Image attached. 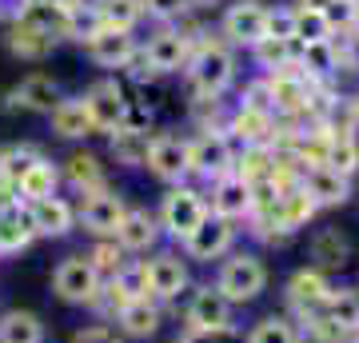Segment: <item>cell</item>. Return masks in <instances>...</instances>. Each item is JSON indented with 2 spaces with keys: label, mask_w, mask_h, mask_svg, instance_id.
<instances>
[{
  "label": "cell",
  "mask_w": 359,
  "mask_h": 343,
  "mask_svg": "<svg viewBox=\"0 0 359 343\" xmlns=\"http://www.w3.org/2000/svg\"><path fill=\"white\" fill-rule=\"evenodd\" d=\"M172 343H244V331H240V323H231V328H184Z\"/></svg>",
  "instance_id": "obj_44"
},
{
  "label": "cell",
  "mask_w": 359,
  "mask_h": 343,
  "mask_svg": "<svg viewBox=\"0 0 359 343\" xmlns=\"http://www.w3.org/2000/svg\"><path fill=\"white\" fill-rule=\"evenodd\" d=\"M96 32H104V20H100V13H96V0H76V4L68 8V40L88 44Z\"/></svg>",
  "instance_id": "obj_40"
},
{
  "label": "cell",
  "mask_w": 359,
  "mask_h": 343,
  "mask_svg": "<svg viewBox=\"0 0 359 343\" xmlns=\"http://www.w3.org/2000/svg\"><path fill=\"white\" fill-rule=\"evenodd\" d=\"M208 196V212L219 220H231V224H248V216H252V208H256V196H252V184L248 180H240L236 172L224 180H216V184H208L204 188Z\"/></svg>",
  "instance_id": "obj_15"
},
{
  "label": "cell",
  "mask_w": 359,
  "mask_h": 343,
  "mask_svg": "<svg viewBox=\"0 0 359 343\" xmlns=\"http://www.w3.org/2000/svg\"><path fill=\"white\" fill-rule=\"evenodd\" d=\"M128 208L132 203L116 188L96 191V196H84V200L76 203V224L88 231L92 240H116V231H120V224L128 216Z\"/></svg>",
  "instance_id": "obj_9"
},
{
  "label": "cell",
  "mask_w": 359,
  "mask_h": 343,
  "mask_svg": "<svg viewBox=\"0 0 359 343\" xmlns=\"http://www.w3.org/2000/svg\"><path fill=\"white\" fill-rule=\"evenodd\" d=\"M160 240H164V231H160L156 212H148V208H128V216H124V224L116 231V243L128 255H148L160 248Z\"/></svg>",
  "instance_id": "obj_21"
},
{
  "label": "cell",
  "mask_w": 359,
  "mask_h": 343,
  "mask_svg": "<svg viewBox=\"0 0 359 343\" xmlns=\"http://www.w3.org/2000/svg\"><path fill=\"white\" fill-rule=\"evenodd\" d=\"M128 104L132 100H128V92H124V84L112 80V76L96 80V84L84 88V108H88V116H92V128H96V132H108V136L124 124Z\"/></svg>",
  "instance_id": "obj_14"
},
{
  "label": "cell",
  "mask_w": 359,
  "mask_h": 343,
  "mask_svg": "<svg viewBox=\"0 0 359 343\" xmlns=\"http://www.w3.org/2000/svg\"><path fill=\"white\" fill-rule=\"evenodd\" d=\"M276 168V152L271 144H256V148H236V176L248 180V184H259V180L271 176Z\"/></svg>",
  "instance_id": "obj_37"
},
{
  "label": "cell",
  "mask_w": 359,
  "mask_h": 343,
  "mask_svg": "<svg viewBox=\"0 0 359 343\" xmlns=\"http://www.w3.org/2000/svg\"><path fill=\"white\" fill-rule=\"evenodd\" d=\"M236 104H248V108H268V112H271V88H268V76L248 80L244 88H240V100H236Z\"/></svg>",
  "instance_id": "obj_48"
},
{
  "label": "cell",
  "mask_w": 359,
  "mask_h": 343,
  "mask_svg": "<svg viewBox=\"0 0 359 343\" xmlns=\"http://www.w3.org/2000/svg\"><path fill=\"white\" fill-rule=\"evenodd\" d=\"M188 156H192V180H200L204 188L236 172V144L224 128H208V132L188 136Z\"/></svg>",
  "instance_id": "obj_6"
},
{
  "label": "cell",
  "mask_w": 359,
  "mask_h": 343,
  "mask_svg": "<svg viewBox=\"0 0 359 343\" xmlns=\"http://www.w3.org/2000/svg\"><path fill=\"white\" fill-rule=\"evenodd\" d=\"M48 124L60 140H84L96 132L88 108H84V96H60V104L48 112Z\"/></svg>",
  "instance_id": "obj_26"
},
{
  "label": "cell",
  "mask_w": 359,
  "mask_h": 343,
  "mask_svg": "<svg viewBox=\"0 0 359 343\" xmlns=\"http://www.w3.org/2000/svg\"><path fill=\"white\" fill-rule=\"evenodd\" d=\"M276 112H268V108H248V104H236L228 112V132L231 144L236 148H256V144H271V136H276Z\"/></svg>",
  "instance_id": "obj_18"
},
{
  "label": "cell",
  "mask_w": 359,
  "mask_h": 343,
  "mask_svg": "<svg viewBox=\"0 0 359 343\" xmlns=\"http://www.w3.org/2000/svg\"><path fill=\"white\" fill-rule=\"evenodd\" d=\"M40 160H44V152H40L36 144H13V148H4L0 180H4V184H13V188H20V180H25Z\"/></svg>",
  "instance_id": "obj_38"
},
{
  "label": "cell",
  "mask_w": 359,
  "mask_h": 343,
  "mask_svg": "<svg viewBox=\"0 0 359 343\" xmlns=\"http://www.w3.org/2000/svg\"><path fill=\"white\" fill-rule=\"evenodd\" d=\"M0 343H44V319L36 311L13 307L0 316Z\"/></svg>",
  "instance_id": "obj_34"
},
{
  "label": "cell",
  "mask_w": 359,
  "mask_h": 343,
  "mask_svg": "<svg viewBox=\"0 0 359 343\" xmlns=\"http://www.w3.org/2000/svg\"><path fill=\"white\" fill-rule=\"evenodd\" d=\"M112 323L124 331L128 343H148L152 335H160V328H164V304H156V300H132Z\"/></svg>",
  "instance_id": "obj_24"
},
{
  "label": "cell",
  "mask_w": 359,
  "mask_h": 343,
  "mask_svg": "<svg viewBox=\"0 0 359 343\" xmlns=\"http://www.w3.org/2000/svg\"><path fill=\"white\" fill-rule=\"evenodd\" d=\"M36 240V231H32V220H28V208H4L0 212V255H16L25 252L28 243Z\"/></svg>",
  "instance_id": "obj_31"
},
{
  "label": "cell",
  "mask_w": 359,
  "mask_h": 343,
  "mask_svg": "<svg viewBox=\"0 0 359 343\" xmlns=\"http://www.w3.org/2000/svg\"><path fill=\"white\" fill-rule=\"evenodd\" d=\"M323 164L339 172V176L355 180L359 176V136L351 128H335L332 124V136H327V152H323Z\"/></svg>",
  "instance_id": "obj_28"
},
{
  "label": "cell",
  "mask_w": 359,
  "mask_h": 343,
  "mask_svg": "<svg viewBox=\"0 0 359 343\" xmlns=\"http://www.w3.org/2000/svg\"><path fill=\"white\" fill-rule=\"evenodd\" d=\"M144 16H152L160 25H172V20H184V16L196 8V0H140Z\"/></svg>",
  "instance_id": "obj_46"
},
{
  "label": "cell",
  "mask_w": 359,
  "mask_h": 343,
  "mask_svg": "<svg viewBox=\"0 0 359 343\" xmlns=\"http://www.w3.org/2000/svg\"><path fill=\"white\" fill-rule=\"evenodd\" d=\"M68 343H128V339H124V331L116 328L112 319H92V323L72 331Z\"/></svg>",
  "instance_id": "obj_45"
},
{
  "label": "cell",
  "mask_w": 359,
  "mask_h": 343,
  "mask_svg": "<svg viewBox=\"0 0 359 343\" xmlns=\"http://www.w3.org/2000/svg\"><path fill=\"white\" fill-rule=\"evenodd\" d=\"M212 283L228 295L231 307H248L268 292L271 271H268V264H264V255H259L256 248H236L231 255H224L216 264V280Z\"/></svg>",
  "instance_id": "obj_1"
},
{
  "label": "cell",
  "mask_w": 359,
  "mask_h": 343,
  "mask_svg": "<svg viewBox=\"0 0 359 343\" xmlns=\"http://www.w3.org/2000/svg\"><path fill=\"white\" fill-rule=\"evenodd\" d=\"M268 36L295 40V8H268Z\"/></svg>",
  "instance_id": "obj_47"
},
{
  "label": "cell",
  "mask_w": 359,
  "mask_h": 343,
  "mask_svg": "<svg viewBox=\"0 0 359 343\" xmlns=\"http://www.w3.org/2000/svg\"><path fill=\"white\" fill-rule=\"evenodd\" d=\"M335 0H295V8H316V13H327Z\"/></svg>",
  "instance_id": "obj_50"
},
{
  "label": "cell",
  "mask_w": 359,
  "mask_h": 343,
  "mask_svg": "<svg viewBox=\"0 0 359 343\" xmlns=\"http://www.w3.org/2000/svg\"><path fill=\"white\" fill-rule=\"evenodd\" d=\"M196 96H224L236 84V52L228 40H196L192 60L184 68Z\"/></svg>",
  "instance_id": "obj_2"
},
{
  "label": "cell",
  "mask_w": 359,
  "mask_h": 343,
  "mask_svg": "<svg viewBox=\"0 0 359 343\" xmlns=\"http://www.w3.org/2000/svg\"><path fill=\"white\" fill-rule=\"evenodd\" d=\"M335 28L327 20V13H316V8H295V40L299 44H323L332 40Z\"/></svg>",
  "instance_id": "obj_42"
},
{
  "label": "cell",
  "mask_w": 359,
  "mask_h": 343,
  "mask_svg": "<svg viewBox=\"0 0 359 343\" xmlns=\"http://www.w3.org/2000/svg\"><path fill=\"white\" fill-rule=\"evenodd\" d=\"M344 64H339V48H335L332 40H323V44H299V72L311 80V84H323V80H332Z\"/></svg>",
  "instance_id": "obj_30"
},
{
  "label": "cell",
  "mask_w": 359,
  "mask_h": 343,
  "mask_svg": "<svg viewBox=\"0 0 359 343\" xmlns=\"http://www.w3.org/2000/svg\"><path fill=\"white\" fill-rule=\"evenodd\" d=\"M192 267H188V255L180 248H156L148 255V295L156 304L176 307L184 304V295L192 292Z\"/></svg>",
  "instance_id": "obj_5"
},
{
  "label": "cell",
  "mask_w": 359,
  "mask_h": 343,
  "mask_svg": "<svg viewBox=\"0 0 359 343\" xmlns=\"http://www.w3.org/2000/svg\"><path fill=\"white\" fill-rule=\"evenodd\" d=\"M219 32L231 48H256L259 40L268 36V8L259 0H231L224 8Z\"/></svg>",
  "instance_id": "obj_11"
},
{
  "label": "cell",
  "mask_w": 359,
  "mask_h": 343,
  "mask_svg": "<svg viewBox=\"0 0 359 343\" xmlns=\"http://www.w3.org/2000/svg\"><path fill=\"white\" fill-rule=\"evenodd\" d=\"M192 48H196V40L188 36L184 28H172V25H164L160 32H152V36L140 44V52L148 56V64H152L160 76L184 72L188 60H192Z\"/></svg>",
  "instance_id": "obj_13"
},
{
  "label": "cell",
  "mask_w": 359,
  "mask_h": 343,
  "mask_svg": "<svg viewBox=\"0 0 359 343\" xmlns=\"http://www.w3.org/2000/svg\"><path fill=\"white\" fill-rule=\"evenodd\" d=\"M256 212H271V220L280 224V231L292 240V236H299V231L311 228V220L320 216V208H316V200H311L308 191L299 188H287L276 196V203H268V208H256Z\"/></svg>",
  "instance_id": "obj_17"
},
{
  "label": "cell",
  "mask_w": 359,
  "mask_h": 343,
  "mask_svg": "<svg viewBox=\"0 0 359 343\" xmlns=\"http://www.w3.org/2000/svg\"><path fill=\"white\" fill-rule=\"evenodd\" d=\"M156 220H160V231H164L168 240L184 243L208 220L204 188H196V184H176V188H168L160 208H156Z\"/></svg>",
  "instance_id": "obj_4"
},
{
  "label": "cell",
  "mask_w": 359,
  "mask_h": 343,
  "mask_svg": "<svg viewBox=\"0 0 359 343\" xmlns=\"http://www.w3.org/2000/svg\"><path fill=\"white\" fill-rule=\"evenodd\" d=\"M84 48H88V56L100 64V68H128L132 56L140 52V40H136V32H116V28H104V32H96Z\"/></svg>",
  "instance_id": "obj_25"
},
{
  "label": "cell",
  "mask_w": 359,
  "mask_h": 343,
  "mask_svg": "<svg viewBox=\"0 0 359 343\" xmlns=\"http://www.w3.org/2000/svg\"><path fill=\"white\" fill-rule=\"evenodd\" d=\"M244 343H304V339H299V328L287 311H271V316H259L244 331Z\"/></svg>",
  "instance_id": "obj_33"
},
{
  "label": "cell",
  "mask_w": 359,
  "mask_h": 343,
  "mask_svg": "<svg viewBox=\"0 0 359 343\" xmlns=\"http://www.w3.org/2000/svg\"><path fill=\"white\" fill-rule=\"evenodd\" d=\"M299 188H304L311 200H316V208H320V212H327V208H344V203L351 200V180L339 176V172H332L327 164L304 168Z\"/></svg>",
  "instance_id": "obj_19"
},
{
  "label": "cell",
  "mask_w": 359,
  "mask_h": 343,
  "mask_svg": "<svg viewBox=\"0 0 359 343\" xmlns=\"http://www.w3.org/2000/svg\"><path fill=\"white\" fill-rule=\"evenodd\" d=\"M108 152L120 168H148V152H152V132H128L116 128L108 136Z\"/></svg>",
  "instance_id": "obj_29"
},
{
  "label": "cell",
  "mask_w": 359,
  "mask_h": 343,
  "mask_svg": "<svg viewBox=\"0 0 359 343\" xmlns=\"http://www.w3.org/2000/svg\"><path fill=\"white\" fill-rule=\"evenodd\" d=\"M148 172H152L160 184H168V188H176V184H188V180H192L188 136H176V132H160V136H152Z\"/></svg>",
  "instance_id": "obj_10"
},
{
  "label": "cell",
  "mask_w": 359,
  "mask_h": 343,
  "mask_svg": "<svg viewBox=\"0 0 359 343\" xmlns=\"http://www.w3.org/2000/svg\"><path fill=\"white\" fill-rule=\"evenodd\" d=\"M252 56H256V64L264 68V72H280V68H299V40H271L264 36L252 48Z\"/></svg>",
  "instance_id": "obj_36"
},
{
  "label": "cell",
  "mask_w": 359,
  "mask_h": 343,
  "mask_svg": "<svg viewBox=\"0 0 359 343\" xmlns=\"http://www.w3.org/2000/svg\"><path fill=\"white\" fill-rule=\"evenodd\" d=\"M344 343H355V339H344Z\"/></svg>",
  "instance_id": "obj_53"
},
{
  "label": "cell",
  "mask_w": 359,
  "mask_h": 343,
  "mask_svg": "<svg viewBox=\"0 0 359 343\" xmlns=\"http://www.w3.org/2000/svg\"><path fill=\"white\" fill-rule=\"evenodd\" d=\"M56 104H60V84L52 76H44V72L25 76L8 96H4V108H25V112H44V116H48Z\"/></svg>",
  "instance_id": "obj_23"
},
{
  "label": "cell",
  "mask_w": 359,
  "mask_h": 343,
  "mask_svg": "<svg viewBox=\"0 0 359 343\" xmlns=\"http://www.w3.org/2000/svg\"><path fill=\"white\" fill-rule=\"evenodd\" d=\"M4 44H8V52L13 56H20V60H44L60 40H52V36H44L40 28H32V25H8V36H4Z\"/></svg>",
  "instance_id": "obj_32"
},
{
  "label": "cell",
  "mask_w": 359,
  "mask_h": 343,
  "mask_svg": "<svg viewBox=\"0 0 359 343\" xmlns=\"http://www.w3.org/2000/svg\"><path fill=\"white\" fill-rule=\"evenodd\" d=\"M240 248V224L231 220H219L208 212V220L200 228L180 243V252L188 255V264H219L224 255H231Z\"/></svg>",
  "instance_id": "obj_8"
},
{
  "label": "cell",
  "mask_w": 359,
  "mask_h": 343,
  "mask_svg": "<svg viewBox=\"0 0 359 343\" xmlns=\"http://www.w3.org/2000/svg\"><path fill=\"white\" fill-rule=\"evenodd\" d=\"M236 307L216 283H192V292L184 295V328H231Z\"/></svg>",
  "instance_id": "obj_12"
},
{
  "label": "cell",
  "mask_w": 359,
  "mask_h": 343,
  "mask_svg": "<svg viewBox=\"0 0 359 343\" xmlns=\"http://www.w3.org/2000/svg\"><path fill=\"white\" fill-rule=\"evenodd\" d=\"M96 13H100L104 28L136 32V25L144 20V4L140 0H96Z\"/></svg>",
  "instance_id": "obj_39"
},
{
  "label": "cell",
  "mask_w": 359,
  "mask_h": 343,
  "mask_svg": "<svg viewBox=\"0 0 359 343\" xmlns=\"http://www.w3.org/2000/svg\"><path fill=\"white\" fill-rule=\"evenodd\" d=\"M60 180L76 191L80 200L112 188V184H108V168H104V160L96 152H72L65 164H60Z\"/></svg>",
  "instance_id": "obj_20"
},
{
  "label": "cell",
  "mask_w": 359,
  "mask_h": 343,
  "mask_svg": "<svg viewBox=\"0 0 359 343\" xmlns=\"http://www.w3.org/2000/svg\"><path fill=\"white\" fill-rule=\"evenodd\" d=\"M0 164H4V148H0Z\"/></svg>",
  "instance_id": "obj_52"
},
{
  "label": "cell",
  "mask_w": 359,
  "mask_h": 343,
  "mask_svg": "<svg viewBox=\"0 0 359 343\" xmlns=\"http://www.w3.org/2000/svg\"><path fill=\"white\" fill-rule=\"evenodd\" d=\"M60 184H65V180H60V164H52L48 156H44V160H40L25 180H20V188H16V191H20V203H36V200L56 196Z\"/></svg>",
  "instance_id": "obj_35"
},
{
  "label": "cell",
  "mask_w": 359,
  "mask_h": 343,
  "mask_svg": "<svg viewBox=\"0 0 359 343\" xmlns=\"http://www.w3.org/2000/svg\"><path fill=\"white\" fill-rule=\"evenodd\" d=\"M36 0H0V25H20Z\"/></svg>",
  "instance_id": "obj_49"
},
{
  "label": "cell",
  "mask_w": 359,
  "mask_h": 343,
  "mask_svg": "<svg viewBox=\"0 0 359 343\" xmlns=\"http://www.w3.org/2000/svg\"><path fill=\"white\" fill-rule=\"evenodd\" d=\"M40 4H56V8H72L76 0H40Z\"/></svg>",
  "instance_id": "obj_51"
},
{
  "label": "cell",
  "mask_w": 359,
  "mask_h": 343,
  "mask_svg": "<svg viewBox=\"0 0 359 343\" xmlns=\"http://www.w3.org/2000/svg\"><path fill=\"white\" fill-rule=\"evenodd\" d=\"M332 276L327 271H320V267H295L292 276L283 280V311L299 323V319H311L320 316L323 304H327V292H332Z\"/></svg>",
  "instance_id": "obj_7"
},
{
  "label": "cell",
  "mask_w": 359,
  "mask_h": 343,
  "mask_svg": "<svg viewBox=\"0 0 359 343\" xmlns=\"http://www.w3.org/2000/svg\"><path fill=\"white\" fill-rule=\"evenodd\" d=\"M323 316L332 319L347 339H355V331H359V283H332L327 304H323Z\"/></svg>",
  "instance_id": "obj_27"
},
{
  "label": "cell",
  "mask_w": 359,
  "mask_h": 343,
  "mask_svg": "<svg viewBox=\"0 0 359 343\" xmlns=\"http://www.w3.org/2000/svg\"><path fill=\"white\" fill-rule=\"evenodd\" d=\"M25 25H32V28H40L44 36H52V40H68V8H56V4H32L28 8V16H25Z\"/></svg>",
  "instance_id": "obj_41"
},
{
  "label": "cell",
  "mask_w": 359,
  "mask_h": 343,
  "mask_svg": "<svg viewBox=\"0 0 359 343\" xmlns=\"http://www.w3.org/2000/svg\"><path fill=\"white\" fill-rule=\"evenodd\" d=\"M52 295L68 307H88V311H96V304H100V295H104V280H100V271L92 267L88 255L72 252L52 267Z\"/></svg>",
  "instance_id": "obj_3"
},
{
  "label": "cell",
  "mask_w": 359,
  "mask_h": 343,
  "mask_svg": "<svg viewBox=\"0 0 359 343\" xmlns=\"http://www.w3.org/2000/svg\"><path fill=\"white\" fill-rule=\"evenodd\" d=\"M28 208V220H32V231L36 240H65L80 228L76 224V203L65 200L60 191L48 196V200H36V203H25Z\"/></svg>",
  "instance_id": "obj_16"
},
{
  "label": "cell",
  "mask_w": 359,
  "mask_h": 343,
  "mask_svg": "<svg viewBox=\"0 0 359 343\" xmlns=\"http://www.w3.org/2000/svg\"><path fill=\"white\" fill-rule=\"evenodd\" d=\"M355 343H359V331H355Z\"/></svg>",
  "instance_id": "obj_54"
},
{
  "label": "cell",
  "mask_w": 359,
  "mask_h": 343,
  "mask_svg": "<svg viewBox=\"0 0 359 343\" xmlns=\"http://www.w3.org/2000/svg\"><path fill=\"white\" fill-rule=\"evenodd\" d=\"M84 255H88L92 267L100 271V280H112L116 271H120V267H124V264L132 260V255L124 252V248H120L116 240H92V248H88Z\"/></svg>",
  "instance_id": "obj_43"
},
{
  "label": "cell",
  "mask_w": 359,
  "mask_h": 343,
  "mask_svg": "<svg viewBox=\"0 0 359 343\" xmlns=\"http://www.w3.org/2000/svg\"><path fill=\"white\" fill-rule=\"evenodd\" d=\"M308 255H311V267L335 276V271H344V267L351 264L355 248H351V240H347L344 228H316L311 240H308Z\"/></svg>",
  "instance_id": "obj_22"
}]
</instances>
